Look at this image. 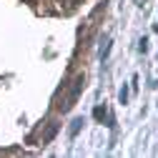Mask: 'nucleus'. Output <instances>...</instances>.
Masks as SVG:
<instances>
[{"instance_id":"39448f33","label":"nucleus","mask_w":158,"mask_h":158,"mask_svg":"<svg viewBox=\"0 0 158 158\" xmlns=\"http://www.w3.org/2000/svg\"><path fill=\"white\" fill-rule=\"evenodd\" d=\"M106 115H108V110H106V106H95V108H93V118H95V121H103Z\"/></svg>"},{"instance_id":"423d86ee","label":"nucleus","mask_w":158,"mask_h":158,"mask_svg":"<svg viewBox=\"0 0 158 158\" xmlns=\"http://www.w3.org/2000/svg\"><path fill=\"white\" fill-rule=\"evenodd\" d=\"M118 101H121V106H126V103H128V85H123V88H121V93H118Z\"/></svg>"},{"instance_id":"0eeeda50","label":"nucleus","mask_w":158,"mask_h":158,"mask_svg":"<svg viewBox=\"0 0 158 158\" xmlns=\"http://www.w3.org/2000/svg\"><path fill=\"white\" fill-rule=\"evenodd\" d=\"M138 50H141V53H148V40H146V38L138 40Z\"/></svg>"},{"instance_id":"f257e3e1","label":"nucleus","mask_w":158,"mask_h":158,"mask_svg":"<svg viewBox=\"0 0 158 158\" xmlns=\"http://www.w3.org/2000/svg\"><path fill=\"white\" fill-rule=\"evenodd\" d=\"M83 85H85V78H83V75H75L73 88H70V93H68V101H65V103H60V110H70V108L75 106V101H78V95H81Z\"/></svg>"},{"instance_id":"f03ea898","label":"nucleus","mask_w":158,"mask_h":158,"mask_svg":"<svg viewBox=\"0 0 158 158\" xmlns=\"http://www.w3.org/2000/svg\"><path fill=\"white\" fill-rule=\"evenodd\" d=\"M55 133H58V123H50L48 131H45V135H43V143H50L53 138H55Z\"/></svg>"},{"instance_id":"7ed1b4c3","label":"nucleus","mask_w":158,"mask_h":158,"mask_svg":"<svg viewBox=\"0 0 158 158\" xmlns=\"http://www.w3.org/2000/svg\"><path fill=\"white\" fill-rule=\"evenodd\" d=\"M81 128H83V118H75V121L70 123V138H75L78 133H81Z\"/></svg>"},{"instance_id":"20e7f679","label":"nucleus","mask_w":158,"mask_h":158,"mask_svg":"<svg viewBox=\"0 0 158 158\" xmlns=\"http://www.w3.org/2000/svg\"><path fill=\"white\" fill-rule=\"evenodd\" d=\"M110 48H113V40L108 38V40H106V45L101 48V60H103V63L108 60V55H110Z\"/></svg>"}]
</instances>
